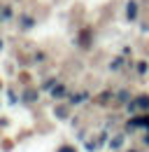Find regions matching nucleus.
<instances>
[{"label":"nucleus","instance_id":"7ed1b4c3","mask_svg":"<svg viewBox=\"0 0 149 152\" xmlns=\"http://www.w3.org/2000/svg\"><path fill=\"white\" fill-rule=\"evenodd\" d=\"M121 140H124V138H121V136H116V138L112 140V145H114V148H119V145H121Z\"/></svg>","mask_w":149,"mask_h":152},{"label":"nucleus","instance_id":"20e7f679","mask_svg":"<svg viewBox=\"0 0 149 152\" xmlns=\"http://www.w3.org/2000/svg\"><path fill=\"white\" fill-rule=\"evenodd\" d=\"M58 152H74V148H61Z\"/></svg>","mask_w":149,"mask_h":152},{"label":"nucleus","instance_id":"f257e3e1","mask_svg":"<svg viewBox=\"0 0 149 152\" xmlns=\"http://www.w3.org/2000/svg\"><path fill=\"white\" fill-rule=\"evenodd\" d=\"M128 108H130V110H135V108H149V98H147V96H140V98H135V101L130 103Z\"/></svg>","mask_w":149,"mask_h":152},{"label":"nucleus","instance_id":"f03ea898","mask_svg":"<svg viewBox=\"0 0 149 152\" xmlns=\"http://www.w3.org/2000/svg\"><path fill=\"white\" fill-rule=\"evenodd\" d=\"M135 10H137L135 2H128V10H126V12H128V19H135Z\"/></svg>","mask_w":149,"mask_h":152}]
</instances>
